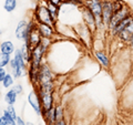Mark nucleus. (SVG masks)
I'll use <instances>...</instances> for the list:
<instances>
[{
    "label": "nucleus",
    "mask_w": 133,
    "mask_h": 125,
    "mask_svg": "<svg viewBox=\"0 0 133 125\" xmlns=\"http://www.w3.org/2000/svg\"><path fill=\"white\" fill-rule=\"evenodd\" d=\"M36 18L39 21V23H45V24H50V26H52L53 17H52L51 12L49 11V9L47 7L39 6L38 8H37Z\"/></svg>",
    "instance_id": "f257e3e1"
},
{
    "label": "nucleus",
    "mask_w": 133,
    "mask_h": 125,
    "mask_svg": "<svg viewBox=\"0 0 133 125\" xmlns=\"http://www.w3.org/2000/svg\"><path fill=\"white\" fill-rule=\"evenodd\" d=\"M114 13V5L111 1L102 2V22L104 26H109Z\"/></svg>",
    "instance_id": "f03ea898"
},
{
    "label": "nucleus",
    "mask_w": 133,
    "mask_h": 125,
    "mask_svg": "<svg viewBox=\"0 0 133 125\" xmlns=\"http://www.w3.org/2000/svg\"><path fill=\"white\" fill-rule=\"evenodd\" d=\"M28 103L30 104V106L33 109V111L36 112L37 115H42V106H41V102L39 99V95L37 94L35 90H32L31 92H29L28 94Z\"/></svg>",
    "instance_id": "7ed1b4c3"
},
{
    "label": "nucleus",
    "mask_w": 133,
    "mask_h": 125,
    "mask_svg": "<svg viewBox=\"0 0 133 125\" xmlns=\"http://www.w3.org/2000/svg\"><path fill=\"white\" fill-rule=\"evenodd\" d=\"M29 33V23L26 21V20H21L19 21L18 24H17L16 28V38L18 40H26Z\"/></svg>",
    "instance_id": "20e7f679"
},
{
    "label": "nucleus",
    "mask_w": 133,
    "mask_h": 125,
    "mask_svg": "<svg viewBox=\"0 0 133 125\" xmlns=\"http://www.w3.org/2000/svg\"><path fill=\"white\" fill-rule=\"evenodd\" d=\"M132 21H133V15L128 16L125 19H123L122 21H120L113 29H112V30H113V33H114V34H116V36H119V33L122 32L124 29H125Z\"/></svg>",
    "instance_id": "39448f33"
},
{
    "label": "nucleus",
    "mask_w": 133,
    "mask_h": 125,
    "mask_svg": "<svg viewBox=\"0 0 133 125\" xmlns=\"http://www.w3.org/2000/svg\"><path fill=\"white\" fill-rule=\"evenodd\" d=\"M119 37L122 41H124V42H128V43L131 42V40L133 38V21L129 24L122 32L119 33Z\"/></svg>",
    "instance_id": "423d86ee"
},
{
    "label": "nucleus",
    "mask_w": 133,
    "mask_h": 125,
    "mask_svg": "<svg viewBox=\"0 0 133 125\" xmlns=\"http://www.w3.org/2000/svg\"><path fill=\"white\" fill-rule=\"evenodd\" d=\"M83 17H84L85 22L88 23L91 28L94 29V27H97V20H95L94 15L91 12V10L89 8H85V9L83 10Z\"/></svg>",
    "instance_id": "0eeeda50"
},
{
    "label": "nucleus",
    "mask_w": 133,
    "mask_h": 125,
    "mask_svg": "<svg viewBox=\"0 0 133 125\" xmlns=\"http://www.w3.org/2000/svg\"><path fill=\"white\" fill-rule=\"evenodd\" d=\"M16 49H15V44L11 42V41H3V42L0 44V52L6 53L8 55H11L12 53H15Z\"/></svg>",
    "instance_id": "6e6552de"
},
{
    "label": "nucleus",
    "mask_w": 133,
    "mask_h": 125,
    "mask_svg": "<svg viewBox=\"0 0 133 125\" xmlns=\"http://www.w3.org/2000/svg\"><path fill=\"white\" fill-rule=\"evenodd\" d=\"M38 28L40 30V33L43 38H50L53 34V29L50 24H45V23H39Z\"/></svg>",
    "instance_id": "1a4fd4ad"
},
{
    "label": "nucleus",
    "mask_w": 133,
    "mask_h": 125,
    "mask_svg": "<svg viewBox=\"0 0 133 125\" xmlns=\"http://www.w3.org/2000/svg\"><path fill=\"white\" fill-rule=\"evenodd\" d=\"M9 64H10L11 73H12V75H14V78H20V77H21V74L23 72V69L18 63H17L16 60L15 59H11Z\"/></svg>",
    "instance_id": "9d476101"
},
{
    "label": "nucleus",
    "mask_w": 133,
    "mask_h": 125,
    "mask_svg": "<svg viewBox=\"0 0 133 125\" xmlns=\"http://www.w3.org/2000/svg\"><path fill=\"white\" fill-rule=\"evenodd\" d=\"M95 58H97V60L101 63L102 66H104V68H108V66L110 65L109 58L107 57V54L103 51H97L95 52Z\"/></svg>",
    "instance_id": "9b49d317"
},
{
    "label": "nucleus",
    "mask_w": 133,
    "mask_h": 125,
    "mask_svg": "<svg viewBox=\"0 0 133 125\" xmlns=\"http://www.w3.org/2000/svg\"><path fill=\"white\" fill-rule=\"evenodd\" d=\"M17 94L14 90H9L8 92L5 94V102L8 104V105H14V104L17 102Z\"/></svg>",
    "instance_id": "f8f14e48"
},
{
    "label": "nucleus",
    "mask_w": 133,
    "mask_h": 125,
    "mask_svg": "<svg viewBox=\"0 0 133 125\" xmlns=\"http://www.w3.org/2000/svg\"><path fill=\"white\" fill-rule=\"evenodd\" d=\"M17 8V0H5L3 9L7 12H12Z\"/></svg>",
    "instance_id": "ddd939ff"
},
{
    "label": "nucleus",
    "mask_w": 133,
    "mask_h": 125,
    "mask_svg": "<svg viewBox=\"0 0 133 125\" xmlns=\"http://www.w3.org/2000/svg\"><path fill=\"white\" fill-rule=\"evenodd\" d=\"M14 75L12 74H7V75L5 77V79H3V81L1 82L2 83V86L5 87V89H9V87H11L12 85H14Z\"/></svg>",
    "instance_id": "4468645a"
},
{
    "label": "nucleus",
    "mask_w": 133,
    "mask_h": 125,
    "mask_svg": "<svg viewBox=\"0 0 133 125\" xmlns=\"http://www.w3.org/2000/svg\"><path fill=\"white\" fill-rule=\"evenodd\" d=\"M10 61H11L10 55L0 52V66H1V68H6V66L10 63Z\"/></svg>",
    "instance_id": "2eb2a0df"
},
{
    "label": "nucleus",
    "mask_w": 133,
    "mask_h": 125,
    "mask_svg": "<svg viewBox=\"0 0 133 125\" xmlns=\"http://www.w3.org/2000/svg\"><path fill=\"white\" fill-rule=\"evenodd\" d=\"M3 114H6V115H8V116H10V117H11L12 120H15V121H17V119H18L17 112H16L15 107L12 106V105H8L7 109L3 111Z\"/></svg>",
    "instance_id": "dca6fc26"
},
{
    "label": "nucleus",
    "mask_w": 133,
    "mask_h": 125,
    "mask_svg": "<svg viewBox=\"0 0 133 125\" xmlns=\"http://www.w3.org/2000/svg\"><path fill=\"white\" fill-rule=\"evenodd\" d=\"M12 90H14L17 94H21V93H22V85H21V84L12 85Z\"/></svg>",
    "instance_id": "f3484780"
},
{
    "label": "nucleus",
    "mask_w": 133,
    "mask_h": 125,
    "mask_svg": "<svg viewBox=\"0 0 133 125\" xmlns=\"http://www.w3.org/2000/svg\"><path fill=\"white\" fill-rule=\"evenodd\" d=\"M7 71H6V69L5 68H1L0 66V83H1L2 81H3V79H5V77L7 75Z\"/></svg>",
    "instance_id": "a211bd4d"
},
{
    "label": "nucleus",
    "mask_w": 133,
    "mask_h": 125,
    "mask_svg": "<svg viewBox=\"0 0 133 125\" xmlns=\"http://www.w3.org/2000/svg\"><path fill=\"white\" fill-rule=\"evenodd\" d=\"M48 2L50 3H52V5H55V6H60V3H61V0H48Z\"/></svg>",
    "instance_id": "6ab92c4d"
},
{
    "label": "nucleus",
    "mask_w": 133,
    "mask_h": 125,
    "mask_svg": "<svg viewBox=\"0 0 133 125\" xmlns=\"http://www.w3.org/2000/svg\"><path fill=\"white\" fill-rule=\"evenodd\" d=\"M17 125H27V123L24 122L21 117H19L18 116V119H17Z\"/></svg>",
    "instance_id": "aec40b11"
},
{
    "label": "nucleus",
    "mask_w": 133,
    "mask_h": 125,
    "mask_svg": "<svg viewBox=\"0 0 133 125\" xmlns=\"http://www.w3.org/2000/svg\"><path fill=\"white\" fill-rule=\"evenodd\" d=\"M0 125H9L3 116H0Z\"/></svg>",
    "instance_id": "412c9836"
},
{
    "label": "nucleus",
    "mask_w": 133,
    "mask_h": 125,
    "mask_svg": "<svg viewBox=\"0 0 133 125\" xmlns=\"http://www.w3.org/2000/svg\"><path fill=\"white\" fill-rule=\"evenodd\" d=\"M53 125H66V124H65V122L63 120H59V121H56V123Z\"/></svg>",
    "instance_id": "4be33fe9"
},
{
    "label": "nucleus",
    "mask_w": 133,
    "mask_h": 125,
    "mask_svg": "<svg viewBox=\"0 0 133 125\" xmlns=\"http://www.w3.org/2000/svg\"><path fill=\"white\" fill-rule=\"evenodd\" d=\"M130 44H131V45H133V38H132V40H131V42H130Z\"/></svg>",
    "instance_id": "5701e85b"
},
{
    "label": "nucleus",
    "mask_w": 133,
    "mask_h": 125,
    "mask_svg": "<svg viewBox=\"0 0 133 125\" xmlns=\"http://www.w3.org/2000/svg\"><path fill=\"white\" fill-rule=\"evenodd\" d=\"M27 125H33L32 123H27Z\"/></svg>",
    "instance_id": "b1692460"
},
{
    "label": "nucleus",
    "mask_w": 133,
    "mask_h": 125,
    "mask_svg": "<svg viewBox=\"0 0 133 125\" xmlns=\"http://www.w3.org/2000/svg\"><path fill=\"white\" fill-rule=\"evenodd\" d=\"M131 47H132V50H133V45H131Z\"/></svg>",
    "instance_id": "393cba45"
}]
</instances>
